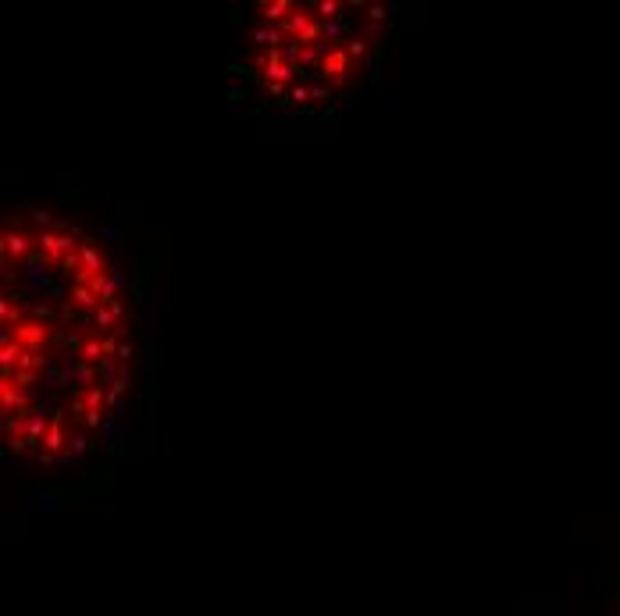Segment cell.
<instances>
[{"label":"cell","mask_w":620,"mask_h":616,"mask_svg":"<svg viewBox=\"0 0 620 616\" xmlns=\"http://www.w3.org/2000/svg\"><path fill=\"white\" fill-rule=\"evenodd\" d=\"M4 257H14V268L4 264L14 282V293H4V353L43 345V403L7 442L43 463L79 460L114 417L111 395L132 360L118 349L125 338L118 275L96 239L68 225L14 232Z\"/></svg>","instance_id":"obj_1"},{"label":"cell","mask_w":620,"mask_h":616,"mask_svg":"<svg viewBox=\"0 0 620 616\" xmlns=\"http://www.w3.org/2000/svg\"><path fill=\"white\" fill-rule=\"evenodd\" d=\"M364 39L335 4H293V14H264V29L250 39V71L289 103L331 100L360 79Z\"/></svg>","instance_id":"obj_2"}]
</instances>
